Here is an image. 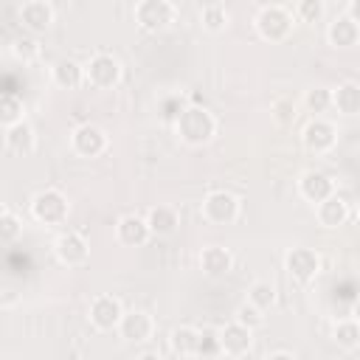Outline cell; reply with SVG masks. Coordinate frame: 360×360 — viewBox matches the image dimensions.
<instances>
[{"label":"cell","instance_id":"obj_1","mask_svg":"<svg viewBox=\"0 0 360 360\" xmlns=\"http://www.w3.org/2000/svg\"><path fill=\"white\" fill-rule=\"evenodd\" d=\"M174 132L186 146H205L217 135V118L208 107L188 104L177 118H174Z\"/></svg>","mask_w":360,"mask_h":360},{"label":"cell","instance_id":"obj_2","mask_svg":"<svg viewBox=\"0 0 360 360\" xmlns=\"http://www.w3.org/2000/svg\"><path fill=\"white\" fill-rule=\"evenodd\" d=\"M253 25H256V34H259L264 42H281V39H287V37L292 34L295 17H292V11H290L287 6L273 3V6H262V8L256 11Z\"/></svg>","mask_w":360,"mask_h":360},{"label":"cell","instance_id":"obj_3","mask_svg":"<svg viewBox=\"0 0 360 360\" xmlns=\"http://www.w3.org/2000/svg\"><path fill=\"white\" fill-rule=\"evenodd\" d=\"M132 20L138 22L141 31L158 34L177 20V6L172 0H138L132 8Z\"/></svg>","mask_w":360,"mask_h":360},{"label":"cell","instance_id":"obj_4","mask_svg":"<svg viewBox=\"0 0 360 360\" xmlns=\"http://www.w3.org/2000/svg\"><path fill=\"white\" fill-rule=\"evenodd\" d=\"M239 211H242V200L225 188L208 191L200 205V214L208 225H233L239 219Z\"/></svg>","mask_w":360,"mask_h":360},{"label":"cell","instance_id":"obj_5","mask_svg":"<svg viewBox=\"0 0 360 360\" xmlns=\"http://www.w3.org/2000/svg\"><path fill=\"white\" fill-rule=\"evenodd\" d=\"M70 202L59 188H42L31 197V217L39 225H62L68 219Z\"/></svg>","mask_w":360,"mask_h":360},{"label":"cell","instance_id":"obj_6","mask_svg":"<svg viewBox=\"0 0 360 360\" xmlns=\"http://www.w3.org/2000/svg\"><path fill=\"white\" fill-rule=\"evenodd\" d=\"M121 73H124V68H121L118 56H112L107 51L93 53L84 65V82L96 90H112L121 82Z\"/></svg>","mask_w":360,"mask_h":360},{"label":"cell","instance_id":"obj_7","mask_svg":"<svg viewBox=\"0 0 360 360\" xmlns=\"http://www.w3.org/2000/svg\"><path fill=\"white\" fill-rule=\"evenodd\" d=\"M284 267H287V273H290V278L295 284H312L318 278V273H321V256H318V250L298 245V248L287 250Z\"/></svg>","mask_w":360,"mask_h":360},{"label":"cell","instance_id":"obj_8","mask_svg":"<svg viewBox=\"0 0 360 360\" xmlns=\"http://www.w3.org/2000/svg\"><path fill=\"white\" fill-rule=\"evenodd\" d=\"M301 143L307 152L312 155H326L335 149L338 143V127L326 118H312L304 129H301Z\"/></svg>","mask_w":360,"mask_h":360},{"label":"cell","instance_id":"obj_9","mask_svg":"<svg viewBox=\"0 0 360 360\" xmlns=\"http://www.w3.org/2000/svg\"><path fill=\"white\" fill-rule=\"evenodd\" d=\"M107 143H110V138L98 124H79L70 132V149L79 158H98L107 149Z\"/></svg>","mask_w":360,"mask_h":360},{"label":"cell","instance_id":"obj_10","mask_svg":"<svg viewBox=\"0 0 360 360\" xmlns=\"http://www.w3.org/2000/svg\"><path fill=\"white\" fill-rule=\"evenodd\" d=\"M53 253L65 267H79V264H84L90 259V245H87V239L82 233L62 231L56 236V242H53Z\"/></svg>","mask_w":360,"mask_h":360},{"label":"cell","instance_id":"obj_11","mask_svg":"<svg viewBox=\"0 0 360 360\" xmlns=\"http://www.w3.org/2000/svg\"><path fill=\"white\" fill-rule=\"evenodd\" d=\"M124 315V307L115 295H96L90 301V309H87V318L90 323L98 329V332H110V329H118V321Z\"/></svg>","mask_w":360,"mask_h":360},{"label":"cell","instance_id":"obj_12","mask_svg":"<svg viewBox=\"0 0 360 360\" xmlns=\"http://www.w3.org/2000/svg\"><path fill=\"white\" fill-rule=\"evenodd\" d=\"M17 17H20L22 28H25L31 37H37V34H45V31L53 25L56 11H53V6L45 3V0H28V3L20 6Z\"/></svg>","mask_w":360,"mask_h":360},{"label":"cell","instance_id":"obj_13","mask_svg":"<svg viewBox=\"0 0 360 360\" xmlns=\"http://www.w3.org/2000/svg\"><path fill=\"white\" fill-rule=\"evenodd\" d=\"M217 343H219V352L228 354V357H245L250 349H253V332L236 321L225 323L219 332H217Z\"/></svg>","mask_w":360,"mask_h":360},{"label":"cell","instance_id":"obj_14","mask_svg":"<svg viewBox=\"0 0 360 360\" xmlns=\"http://www.w3.org/2000/svg\"><path fill=\"white\" fill-rule=\"evenodd\" d=\"M298 194H301L307 202L318 205V202H323L326 197L335 194V180H332L326 172L307 169V172H301V177H298Z\"/></svg>","mask_w":360,"mask_h":360},{"label":"cell","instance_id":"obj_15","mask_svg":"<svg viewBox=\"0 0 360 360\" xmlns=\"http://www.w3.org/2000/svg\"><path fill=\"white\" fill-rule=\"evenodd\" d=\"M152 332H155V321L143 309H129L118 321V335L129 343H146L152 338Z\"/></svg>","mask_w":360,"mask_h":360},{"label":"cell","instance_id":"obj_16","mask_svg":"<svg viewBox=\"0 0 360 360\" xmlns=\"http://www.w3.org/2000/svg\"><path fill=\"white\" fill-rule=\"evenodd\" d=\"M326 39L332 48H354L360 42V20L349 17V14H338L329 28H326Z\"/></svg>","mask_w":360,"mask_h":360},{"label":"cell","instance_id":"obj_17","mask_svg":"<svg viewBox=\"0 0 360 360\" xmlns=\"http://www.w3.org/2000/svg\"><path fill=\"white\" fill-rule=\"evenodd\" d=\"M200 270L211 278H222L233 270V253L222 245H208L200 250Z\"/></svg>","mask_w":360,"mask_h":360},{"label":"cell","instance_id":"obj_18","mask_svg":"<svg viewBox=\"0 0 360 360\" xmlns=\"http://www.w3.org/2000/svg\"><path fill=\"white\" fill-rule=\"evenodd\" d=\"M115 236H118V242L127 245V248H141L152 233H149L143 217H138V214H124V217L115 222Z\"/></svg>","mask_w":360,"mask_h":360},{"label":"cell","instance_id":"obj_19","mask_svg":"<svg viewBox=\"0 0 360 360\" xmlns=\"http://www.w3.org/2000/svg\"><path fill=\"white\" fill-rule=\"evenodd\" d=\"M315 217H318V225H323V228H340L349 219V202L335 191L332 197H326L323 202L315 205Z\"/></svg>","mask_w":360,"mask_h":360},{"label":"cell","instance_id":"obj_20","mask_svg":"<svg viewBox=\"0 0 360 360\" xmlns=\"http://www.w3.org/2000/svg\"><path fill=\"white\" fill-rule=\"evenodd\" d=\"M143 219H146V228L152 236H172L180 225V214L172 205H152Z\"/></svg>","mask_w":360,"mask_h":360},{"label":"cell","instance_id":"obj_21","mask_svg":"<svg viewBox=\"0 0 360 360\" xmlns=\"http://www.w3.org/2000/svg\"><path fill=\"white\" fill-rule=\"evenodd\" d=\"M51 82L59 90H76L84 82V65H79L76 59H56L51 65Z\"/></svg>","mask_w":360,"mask_h":360},{"label":"cell","instance_id":"obj_22","mask_svg":"<svg viewBox=\"0 0 360 360\" xmlns=\"http://www.w3.org/2000/svg\"><path fill=\"white\" fill-rule=\"evenodd\" d=\"M6 149L11 155H20V158L31 155L37 149V132H34V127L28 121H20V124L8 127L6 129Z\"/></svg>","mask_w":360,"mask_h":360},{"label":"cell","instance_id":"obj_23","mask_svg":"<svg viewBox=\"0 0 360 360\" xmlns=\"http://www.w3.org/2000/svg\"><path fill=\"white\" fill-rule=\"evenodd\" d=\"M332 107H338L340 115L352 118L360 112V84L354 79H346L340 82L335 90H332Z\"/></svg>","mask_w":360,"mask_h":360},{"label":"cell","instance_id":"obj_24","mask_svg":"<svg viewBox=\"0 0 360 360\" xmlns=\"http://www.w3.org/2000/svg\"><path fill=\"white\" fill-rule=\"evenodd\" d=\"M169 346H172V352L180 354V357H197V349H200V329H197V326H188V323L174 326V329L169 332Z\"/></svg>","mask_w":360,"mask_h":360},{"label":"cell","instance_id":"obj_25","mask_svg":"<svg viewBox=\"0 0 360 360\" xmlns=\"http://www.w3.org/2000/svg\"><path fill=\"white\" fill-rule=\"evenodd\" d=\"M228 22H231V11L225 8V3L211 0V3L200 6V25H202L208 34H222V31L228 28Z\"/></svg>","mask_w":360,"mask_h":360},{"label":"cell","instance_id":"obj_26","mask_svg":"<svg viewBox=\"0 0 360 360\" xmlns=\"http://www.w3.org/2000/svg\"><path fill=\"white\" fill-rule=\"evenodd\" d=\"M332 340L338 343V349L354 352V349L360 346V326H357V321H354V318H340V321H335V326H332Z\"/></svg>","mask_w":360,"mask_h":360},{"label":"cell","instance_id":"obj_27","mask_svg":"<svg viewBox=\"0 0 360 360\" xmlns=\"http://www.w3.org/2000/svg\"><path fill=\"white\" fill-rule=\"evenodd\" d=\"M11 56L22 65H31L42 56V45H39V37H31V34H22V37H14L11 39Z\"/></svg>","mask_w":360,"mask_h":360},{"label":"cell","instance_id":"obj_28","mask_svg":"<svg viewBox=\"0 0 360 360\" xmlns=\"http://www.w3.org/2000/svg\"><path fill=\"white\" fill-rule=\"evenodd\" d=\"M248 304L256 307V309H262V312H267V309L276 304V287H273L270 281H264V278L253 281V284L248 287Z\"/></svg>","mask_w":360,"mask_h":360},{"label":"cell","instance_id":"obj_29","mask_svg":"<svg viewBox=\"0 0 360 360\" xmlns=\"http://www.w3.org/2000/svg\"><path fill=\"white\" fill-rule=\"evenodd\" d=\"M20 121H25V107H22V101L17 98V96H0V127H14V124H20Z\"/></svg>","mask_w":360,"mask_h":360},{"label":"cell","instance_id":"obj_30","mask_svg":"<svg viewBox=\"0 0 360 360\" xmlns=\"http://www.w3.org/2000/svg\"><path fill=\"white\" fill-rule=\"evenodd\" d=\"M270 118H273L278 127H290V124L298 118V107H295V101L287 98V96L276 98V101L270 104Z\"/></svg>","mask_w":360,"mask_h":360},{"label":"cell","instance_id":"obj_31","mask_svg":"<svg viewBox=\"0 0 360 360\" xmlns=\"http://www.w3.org/2000/svg\"><path fill=\"white\" fill-rule=\"evenodd\" d=\"M304 107L309 110V112H326L329 107H332V90L329 87H309L307 93H304Z\"/></svg>","mask_w":360,"mask_h":360},{"label":"cell","instance_id":"obj_32","mask_svg":"<svg viewBox=\"0 0 360 360\" xmlns=\"http://www.w3.org/2000/svg\"><path fill=\"white\" fill-rule=\"evenodd\" d=\"M20 236H22V222H20V217L11 214V211H6V214L0 217V245H11V242H17Z\"/></svg>","mask_w":360,"mask_h":360},{"label":"cell","instance_id":"obj_33","mask_svg":"<svg viewBox=\"0 0 360 360\" xmlns=\"http://www.w3.org/2000/svg\"><path fill=\"white\" fill-rule=\"evenodd\" d=\"M292 17L301 22H318L323 17V0H298L292 8Z\"/></svg>","mask_w":360,"mask_h":360},{"label":"cell","instance_id":"obj_34","mask_svg":"<svg viewBox=\"0 0 360 360\" xmlns=\"http://www.w3.org/2000/svg\"><path fill=\"white\" fill-rule=\"evenodd\" d=\"M236 323H242V326H248L250 332L253 329H259L262 323H264V312L262 309H256V307H250L248 301L245 304H239V309H236V318H233Z\"/></svg>","mask_w":360,"mask_h":360},{"label":"cell","instance_id":"obj_35","mask_svg":"<svg viewBox=\"0 0 360 360\" xmlns=\"http://www.w3.org/2000/svg\"><path fill=\"white\" fill-rule=\"evenodd\" d=\"M183 110H186L183 96H177V93H174V96H163V98H160V115H163L166 121H174Z\"/></svg>","mask_w":360,"mask_h":360},{"label":"cell","instance_id":"obj_36","mask_svg":"<svg viewBox=\"0 0 360 360\" xmlns=\"http://www.w3.org/2000/svg\"><path fill=\"white\" fill-rule=\"evenodd\" d=\"M219 352V343H217V332L214 329H200V349H197V357H211Z\"/></svg>","mask_w":360,"mask_h":360},{"label":"cell","instance_id":"obj_37","mask_svg":"<svg viewBox=\"0 0 360 360\" xmlns=\"http://www.w3.org/2000/svg\"><path fill=\"white\" fill-rule=\"evenodd\" d=\"M264 360H298L292 352H284V349H278V352H270Z\"/></svg>","mask_w":360,"mask_h":360},{"label":"cell","instance_id":"obj_38","mask_svg":"<svg viewBox=\"0 0 360 360\" xmlns=\"http://www.w3.org/2000/svg\"><path fill=\"white\" fill-rule=\"evenodd\" d=\"M138 360H163L158 352H143V354H138Z\"/></svg>","mask_w":360,"mask_h":360},{"label":"cell","instance_id":"obj_39","mask_svg":"<svg viewBox=\"0 0 360 360\" xmlns=\"http://www.w3.org/2000/svg\"><path fill=\"white\" fill-rule=\"evenodd\" d=\"M6 211H8V208H6V205H3V202H0V217H3V214H6Z\"/></svg>","mask_w":360,"mask_h":360}]
</instances>
